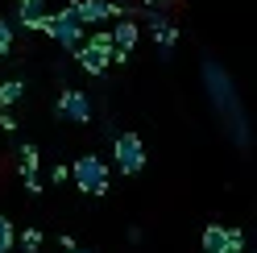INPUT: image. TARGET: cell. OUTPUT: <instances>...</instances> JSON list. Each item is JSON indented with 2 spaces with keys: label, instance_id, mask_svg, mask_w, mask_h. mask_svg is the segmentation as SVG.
Segmentation results:
<instances>
[{
  "label": "cell",
  "instance_id": "cell-1",
  "mask_svg": "<svg viewBox=\"0 0 257 253\" xmlns=\"http://www.w3.org/2000/svg\"><path fill=\"white\" fill-rule=\"evenodd\" d=\"M203 87L207 96H212V108L228 120V129L236 133V141L245 146L249 141V129H245V112H240V100H236V87H232V75L220 67V62H203Z\"/></svg>",
  "mask_w": 257,
  "mask_h": 253
},
{
  "label": "cell",
  "instance_id": "cell-2",
  "mask_svg": "<svg viewBox=\"0 0 257 253\" xmlns=\"http://www.w3.org/2000/svg\"><path fill=\"white\" fill-rule=\"evenodd\" d=\"M71 170V183L79 187L83 195H108V183H112V175H108V166H104V158H95V154H83V158H75V162L67 166Z\"/></svg>",
  "mask_w": 257,
  "mask_h": 253
},
{
  "label": "cell",
  "instance_id": "cell-3",
  "mask_svg": "<svg viewBox=\"0 0 257 253\" xmlns=\"http://www.w3.org/2000/svg\"><path fill=\"white\" fill-rule=\"evenodd\" d=\"M42 34H50L62 50H79V46L87 42V29L79 25V17L71 13V5L58 9V13H50V17H46V25H42Z\"/></svg>",
  "mask_w": 257,
  "mask_h": 253
},
{
  "label": "cell",
  "instance_id": "cell-4",
  "mask_svg": "<svg viewBox=\"0 0 257 253\" xmlns=\"http://www.w3.org/2000/svg\"><path fill=\"white\" fill-rule=\"evenodd\" d=\"M112 158H116V170L124 179H133L146 170V146H141L137 133H116L112 137Z\"/></svg>",
  "mask_w": 257,
  "mask_h": 253
},
{
  "label": "cell",
  "instance_id": "cell-5",
  "mask_svg": "<svg viewBox=\"0 0 257 253\" xmlns=\"http://www.w3.org/2000/svg\"><path fill=\"white\" fill-rule=\"evenodd\" d=\"M71 5V13L79 17V25H104V21H120V17H128L124 13V5H116V0H67Z\"/></svg>",
  "mask_w": 257,
  "mask_h": 253
},
{
  "label": "cell",
  "instance_id": "cell-6",
  "mask_svg": "<svg viewBox=\"0 0 257 253\" xmlns=\"http://www.w3.org/2000/svg\"><path fill=\"white\" fill-rule=\"evenodd\" d=\"M54 116L71 120V124H91V100H87V91H79V87H62V91H58V100H54Z\"/></svg>",
  "mask_w": 257,
  "mask_h": 253
},
{
  "label": "cell",
  "instance_id": "cell-7",
  "mask_svg": "<svg viewBox=\"0 0 257 253\" xmlns=\"http://www.w3.org/2000/svg\"><path fill=\"white\" fill-rule=\"evenodd\" d=\"M108 38H112V50L128 58V54H133V46H137V38H141V25H137L133 17H120L116 25L108 29Z\"/></svg>",
  "mask_w": 257,
  "mask_h": 253
},
{
  "label": "cell",
  "instance_id": "cell-8",
  "mask_svg": "<svg viewBox=\"0 0 257 253\" xmlns=\"http://www.w3.org/2000/svg\"><path fill=\"white\" fill-rule=\"evenodd\" d=\"M46 17H50V5H46V0H17V21L25 29H38V34H42Z\"/></svg>",
  "mask_w": 257,
  "mask_h": 253
},
{
  "label": "cell",
  "instance_id": "cell-9",
  "mask_svg": "<svg viewBox=\"0 0 257 253\" xmlns=\"http://www.w3.org/2000/svg\"><path fill=\"white\" fill-rule=\"evenodd\" d=\"M150 34H154V46H158V50H162V54H170L174 46H179V29H174V25L166 21V17H154Z\"/></svg>",
  "mask_w": 257,
  "mask_h": 253
},
{
  "label": "cell",
  "instance_id": "cell-10",
  "mask_svg": "<svg viewBox=\"0 0 257 253\" xmlns=\"http://www.w3.org/2000/svg\"><path fill=\"white\" fill-rule=\"evenodd\" d=\"M21 96H25L21 79H5L0 83V112H13V104H21Z\"/></svg>",
  "mask_w": 257,
  "mask_h": 253
},
{
  "label": "cell",
  "instance_id": "cell-11",
  "mask_svg": "<svg viewBox=\"0 0 257 253\" xmlns=\"http://www.w3.org/2000/svg\"><path fill=\"white\" fill-rule=\"evenodd\" d=\"M75 58H79V67H83L91 79H100L104 71H108V58H100V54H91L87 50V46H79V50H75Z\"/></svg>",
  "mask_w": 257,
  "mask_h": 253
},
{
  "label": "cell",
  "instance_id": "cell-12",
  "mask_svg": "<svg viewBox=\"0 0 257 253\" xmlns=\"http://www.w3.org/2000/svg\"><path fill=\"white\" fill-rule=\"evenodd\" d=\"M17 166H21V175H25V179H29V175H38L42 154H38V146H34V141H25V146L17 150Z\"/></svg>",
  "mask_w": 257,
  "mask_h": 253
},
{
  "label": "cell",
  "instance_id": "cell-13",
  "mask_svg": "<svg viewBox=\"0 0 257 253\" xmlns=\"http://www.w3.org/2000/svg\"><path fill=\"white\" fill-rule=\"evenodd\" d=\"M83 46H87L91 54H100V58H108V67H112V54H116V50H112V38H108V29H91V38H87Z\"/></svg>",
  "mask_w": 257,
  "mask_h": 253
},
{
  "label": "cell",
  "instance_id": "cell-14",
  "mask_svg": "<svg viewBox=\"0 0 257 253\" xmlns=\"http://www.w3.org/2000/svg\"><path fill=\"white\" fill-rule=\"evenodd\" d=\"M224 228H228V224H207L203 236H199V249L203 253H220L224 249Z\"/></svg>",
  "mask_w": 257,
  "mask_h": 253
},
{
  "label": "cell",
  "instance_id": "cell-15",
  "mask_svg": "<svg viewBox=\"0 0 257 253\" xmlns=\"http://www.w3.org/2000/svg\"><path fill=\"white\" fill-rule=\"evenodd\" d=\"M42 241H46V236H42V228H34V224H25V228L17 232V245H21L25 253H38V249H42Z\"/></svg>",
  "mask_w": 257,
  "mask_h": 253
},
{
  "label": "cell",
  "instance_id": "cell-16",
  "mask_svg": "<svg viewBox=\"0 0 257 253\" xmlns=\"http://www.w3.org/2000/svg\"><path fill=\"white\" fill-rule=\"evenodd\" d=\"M13 245H17V228L9 216H0V253H13Z\"/></svg>",
  "mask_w": 257,
  "mask_h": 253
},
{
  "label": "cell",
  "instance_id": "cell-17",
  "mask_svg": "<svg viewBox=\"0 0 257 253\" xmlns=\"http://www.w3.org/2000/svg\"><path fill=\"white\" fill-rule=\"evenodd\" d=\"M220 253H245V232L240 228H224V249Z\"/></svg>",
  "mask_w": 257,
  "mask_h": 253
},
{
  "label": "cell",
  "instance_id": "cell-18",
  "mask_svg": "<svg viewBox=\"0 0 257 253\" xmlns=\"http://www.w3.org/2000/svg\"><path fill=\"white\" fill-rule=\"evenodd\" d=\"M46 179H50L54 187H62V183H67V179H71V170H67V166H62V162H58V166H50V175H46Z\"/></svg>",
  "mask_w": 257,
  "mask_h": 253
},
{
  "label": "cell",
  "instance_id": "cell-19",
  "mask_svg": "<svg viewBox=\"0 0 257 253\" xmlns=\"http://www.w3.org/2000/svg\"><path fill=\"white\" fill-rule=\"evenodd\" d=\"M0 46H9V50H13V25L5 17H0Z\"/></svg>",
  "mask_w": 257,
  "mask_h": 253
},
{
  "label": "cell",
  "instance_id": "cell-20",
  "mask_svg": "<svg viewBox=\"0 0 257 253\" xmlns=\"http://www.w3.org/2000/svg\"><path fill=\"white\" fill-rule=\"evenodd\" d=\"M0 129H5V133H17V116H13V112H0Z\"/></svg>",
  "mask_w": 257,
  "mask_h": 253
},
{
  "label": "cell",
  "instance_id": "cell-21",
  "mask_svg": "<svg viewBox=\"0 0 257 253\" xmlns=\"http://www.w3.org/2000/svg\"><path fill=\"white\" fill-rule=\"evenodd\" d=\"M25 191H29V195H42V179L29 175V179H25Z\"/></svg>",
  "mask_w": 257,
  "mask_h": 253
},
{
  "label": "cell",
  "instance_id": "cell-22",
  "mask_svg": "<svg viewBox=\"0 0 257 253\" xmlns=\"http://www.w3.org/2000/svg\"><path fill=\"white\" fill-rule=\"evenodd\" d=\"M5 58H9V46H0V62H5Z\"/></svg>",
  "mask_w": 257,
  "mask_h": 253
},
{
  "label": "cell",
  "instance_id": "cell-23",
  "mask_svg": "<svg viewBox=\"0 0 257 253\" xmlns=\"http://www.w3.org/2000/svg\"><path fill=\"white\" fill-rule=\"evenodd\" d=\"M71 253H91V249H71Z\"/></svg>",
  "mask_w": 257,
  "mask_h": 253
},
{
  "label": "cell",
  "instance_id": "cell-24",
  "mask_svg": "<svg viewBox=\"0 0 257 253\" xmlns=\"http://www.w3.org/2000/svg\"><path fill=\"white\" fill-rule=\"evenodd\" d=\"M141 5H158V0H141Z\"/></svg>",
  "mask_w": 257,
  "mask_h": 253
},
{
  "label": "cell",
  "instance_id": "cell-25",
  "mask_svg": "<svg viewBox=\"0 0 257 253\" xmlns=\"http://www.w3.org/2000/svg\"><path fill=\"white\" fill-rule=\"evenodd\" d=\"M245 253H253V249H245Z\"/></svg>",
  "mask_w": 257,
  "mask_h": 253
}]
</instances>
